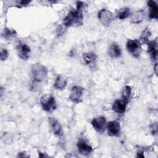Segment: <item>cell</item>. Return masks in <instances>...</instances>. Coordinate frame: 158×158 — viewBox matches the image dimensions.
I'll list each match as a JSON object with an SVG mask.
<instances>
[{
  "mask_svg": "<svg viewBox=\"0 0 158 158\" xmlns=\"http://www.w3.org/2000/svg\"><path fill=\"white\" fill-rule=\"evenodd\" d=\"M106 130L110 136H118L120 133V123L116 120H112L107 123Z\"/></svg>",
  "mask_w": 158,
  "mask_h": 158,
  "instance_id": "obj_11",
  "label": "cell"
},
{
  "mask_svg": "<svg viewBox=\"0 0 158 158\" xmlns=\"http://www.w3.org/2000/svg\"><path fill=\"white\" fill-rule=\"evenodd\" d=\"M151 36V31L149 30V28H146L142 31V33L141 34L140 40L139 41L141 44H142V43L148 44L149 41V40Z\"/></svg>",
  "mask_w": 158,
  "mask_h": 158,
  "instance_id": "obj_21",
  "label": "cell"
},
{
  "mask_svg": "<svg viewBox=\"0 0 158 158\" xmlns=\"http://www.w3.org/2000/svg\"><path fill=\"white\" fill-rule=\"evenodd\" d=\"M48 123L49 127L54 133L57 136H62L64 135V131L62 127L60 122L54 117H49Z\"/></svg>",
  "mask_w": 158,
  "mask_h": 158,
  "instance_id": "obj_10",
  "label": "cell"
},
{
  "mask_svg": "<svg viewBox=\"0 0 158 158\" xmlns=\"http://www.w3.org/2000/svg\"><path fill=\"white\" fill-rule=\"evenodd\" d=\"M67 85V79L62 75H58L54 81V87L56 89L62 90L64 89Z\"/></svg>",
  "mask_w": 158,
  "mask_h": 158,
  "instance_id": "obj_18",
  "label": "cell"
},
{
  "mask_svg": "<svg viewBox=\"0 0 158 158\" xmlns=\"http://www.w3.org/2000/svg\"><path fill=\"white\" fill-rule=\"evenodd\" d=\"M127 51L134 57L139 58L141 51V44L138 40L128 39L126 43Z\"/></svg>",
  "mask_w": 158,
  "mask_h": 158,
  "instance_id": "obj_3",
  "label": "cell"
},
{
  "mask_svg": "<svg viewBox=\"0 0 158 158\" xmlns=\"http://www.w3.org/2000/svg\"><path fill=\"white\" fill-rule=\"evenodd\" d=\"M40 104L43 109L48 112H52L57 108L56 99L52 95H44L41 97Z\"/></svg>",
  "mask_w": 158,
  "mask_h": 158,
  "instance_id": "obj_4",
  "label": "cell"
},
{
  "mask_svg": "<svg viewBox=\"0 0 158 158\" xmlns=\"http://www.w3.org/2000/svg\"><path fill=\"white\" fill-rule=\"evenodd\" d=\"M98 56L97 55L93 52H88L83 54L82 59L83 62L88 66L90 67H93L96 65L97 62Z\"/></svg>",
  "mask_w": 158,
  "mask_h": 158,
  "instance_id": "obj_14",
  "label": "cell"
},
{
  "mask_svg": "<svg viewBox=\"0 0 158 158\" xmlns=\"http://www.w3.org/2000/svg\"><path fill=\"white\" fill-rule=\"evenodd\" d=\"M17 157H28V156L27 154V153L25 151L20 152L19 153V155Z\"/></svg>",
  "mask_w": 158,
  "mask_h": 158,
  "instance_id": "obj_25",
  "label": "cell"
},
{
  "mask_svg": "<svg viewBox=\"0 0 158 158\" xmlns=\"http://www.w3.org/2000/svg\"><path fill=\"white\" fill-rule=\"evenodd\" d=\"M18 56L22 60H28L30 56L31 49L28 44L25 43L20 42L16 46Z\"/></svg>",
  "mask_w": 158,
  "mask_h": 158,
  "instance_id": "obj_7",
  "label": "cell"
},
{
  "mask_svg": "<svg viewBox=\"0 0 158 158\" xmlns=\"http://www.w3.org/2000/svg\"><path fill=\"white\" fill-rule=\"evenodd\" d=\"M91 123L96 131L99 133H102L106 130L107 122L104 117L98 116L94 118L91 120Z\"/></svg>",
  "mask_w": 158,
  "mask_h": 158,
  "instance_id": "obj_6",
  "label": "cell"
},
{
  "mask_svg": "<svg viewBox=\"0 0 158 158\" xmlns=\"http://www.w3.org/2000/svg\"><path fill=\"white\" fill-rule=\"evenodd\" d=\"M131 15L130 9L127 7H122L118 9L115 12V17L120 20H124Z\"/></svg>",
  "mask_w": 158,
  "mask_h": 158,
  "instance_id": "obj_19",
  "label": "cell"
},
{
  "mask_svg": "<svg viewBox=\"0 0 158 158\" xmlns=\"http://www.w3.org/2000/svg\"><path fill=\"white\" fill-rule=\"evenodd\" d=\"M128 103L123 99H116L113 102L112 106V109L113 111L118 114H123L127 109Z\"/></svg>",
  "mask_w": 158,
  "mask_h": 158,
  "instance_id": "obj_13",
  "label": "cell"
},
{
  "mask_svg": "<svg viewBox=\"0 0 158 158\" xmlns=\"http://www.w3.org/2000/svg\"><path fill=\"white\" fill-rule=\"evenodd\" d=\"M149 7V17L151 19H157L158 17V5L155 1L150 0L147 2Z\"/></svg>",
  "mask_w": 158,
  "mask_h": 158,
  "instance_id": "obj_15",
  "label": "cell"
},
{
  "mask_svg": "<svg viewBox=\"0 0 158 158\" xmlns=\"http://www.w3.org/2000/svg\"><path fill=\"white\" fill-rule=\"evenodd\" d=\"M76 9L71 10L63 19V25L65 27L81 26L83 24V10L85 4L81 1L76 2Z\"/></svg>",
  "mask_w": 158,
  "mask_h": 158,
  "instance_id": "obj_1",
  "label": "cell"
},
{
  "mask_svg": "<svg viewBox=\"0 0 158 158\" xmlns=\"http://www.w3.org/2000/svg\"><path fill=\"white\" fill-rule=\"evenodd\" d=\"M145 16L144 10H136L130 15V22L133 24H139L143 22Z\"/></svg>",
  "mask_w": 158,
  "mask_h": 158,
  "instance_id": "obj_17",
  "label": "cell"
},
{
  "mask_svg": "<svg viewBox=\"0 0 158 158\" xmlns=\"http://www.w3.org/2000/svg\"><path fill=\"white\" fill-rule=\"evenodd\" d=\"M108 52L110 57L113 59L119 58L122 55L121 49L118 44L115 42H113L110 44Z\"/></svg>",
  "mask_w": 158,
  "mask_h": 158,
  "instance_id": "obj_16",
  "label": "cell"
},
{
  "mask_svg": "<svg viewBox=\"0 0 158 158\" xmlns=\"http://www.w3.org/2000/svg\"><path fill=\"white\" fill-rule=\"evenodd\" d=\"M132 89L131 86L128 85L125 86L122 91V99L128 103L131 99Z\"/></svg>",
  "mask_w": 158,
  "mask_h": 158,
  "instance_id": "obj_20",
  "label": "cell"
},
{
  "mask_svg": "<svg viewBox=\"0 0 158 158\" xmlns=\"http://www.w3.org/2000/svg\"><path fill=\"white\" fill-rule=\"evenodd\" d=\"M154 72L156 73V75H157V64L156 63L154 67Z\"/></svg>",
  "mask_w": 158,
  "mask_h": 158,
  "instance_id": "obj_26",
  "label": "cell"
},
{
  "mask_svg": "<svg viewBox=\"0 0 158 158\" xmlns=\"http://www.w3.org/2000/svg\"><path fill=\"white\" fill-rule=\"evenodd\" d=\"M79 153L83 156H88L93 151V148L88 140L81 138L78 140L77 144Z\"/></svg>",
  "mask_w": 158,
  "mask_h": 158,
  "instance_id": "obj_8",
  "label": "cell"
},
{
  "mask_svg": "<svg viewBox=\"0 0 158 158\" xmlns=\"http://www.w3.org/2000/svg\"><path fill=\"white\" fill-rule=\"evenodd\" d=\"M15 34H16V32L15 30L9 28H6L3 30L2 36H4L5 38L9 39V38H11L12 37L14 36L15 35Z\"/></svg>",
  "mask_w": 158,
  "mask_h": 158,
  "instance_id": "obj_22",
  "label": "cell"
},
{
  "mask_svg": "<svg viewBox=\"0 0 158 158\" xmlns=\"http://www.w3.org/2000/svg\"><path fill=\"white\" fill-rule=\"evenodd\" d=\"M98 18L103 26L108 27L114 20V15L109 10L107 9H102L98 14Z\"/></svg>",
  "mask_w": 158,
  "mask_h": 158,
  "instance_id": "obj_5",
  "label": "cell"
},
{
  "mask_svg": "<svg viewBox=\"0 0 158 158\" xmlns=\"http://www.w3.org/2000/svg\"><path fill=\"white\" fill-rule=\"evenodd\" d=\"M9 57V52L6 49H1V60H6Z\"/></svg>",
  "mask_w": 158,
  "mask_h": 158,
  "instance_id": "obj_23",
  "label": "cell"
},
{
  "mask_svg": "<svg viewBox=\"0 0 158 158\" xmlns=\"http://www.w3.org/2000/svg\"><path fill=\"white\" fill-rule=\"evenodd\" d=\"M151 133H152V135L157 134V125L156 123H153V124L151 125Z\"/></svg>",
  "mask_w": 158,
  "mask_h": 158,
  "instance_id": "obj_24",
  "label": "cell"
},
{
  "mask_svg": "<svg viewBox=\"0 0 158 158\" xmlns=\"http://www.w3.org/2000/svg\"><path fill=\"white\" fill-rule=\"evenodd\" d=\"M148 44V52L149 53L151 59L156 61L158 56V43L157 39L149 41Z\"/></svg>",
  "mask_w": 158,
  "mask_h": 158,
  "instance_id": "obj_12",
  "label": "cell"
},
{
  "mask_svg": "<svg viewBox=\"0 0 158 158\" xmlns=\"http://www.w3.org/2000/svg\"><path fill=\"white\" fill-rule=\"evenodd\" d=\"M48 70L45 65L41 63L33 64L31 67V75L35 82L43 81L48 76Z\"/></svg>",
  "mask_w": 158,
  "mask_h": 158,
  "instance_id": "obj_2",
  "label": "cell"
},
{
  "mask_svg": "<svg viewBox=\"0 0 158 158\" xmlns=\"http://www.w3.org/2000/svg\"><path fill=\"white\" fill-rule=\"evenodd\" d=\"M84 88L80 86H73L71 88L69 99L75 103H78L81 101Z\"/></svg>",
  "mask_w": 158,
  "mask_h": 158,
  "instance_id": "obj_9",
  "label": "cell"
}]
</instances>
